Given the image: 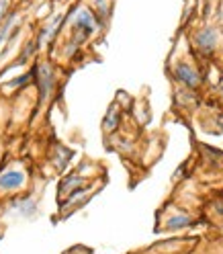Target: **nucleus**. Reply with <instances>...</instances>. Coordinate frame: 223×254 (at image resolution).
<instances>
[{
  "mask_svg": "<svg viewBox=\"0 0 223 254\" xmlns=\"http://www.w3.org/2000/svg\"><path fill=\"white\" fill-rule=\"evenodd\" d=\"M172 76H174V80H176L178 84H182V86L188 88V90H197V88L203 84V78H201L199 70L193 66V64H188V62L174 64Z\"/></svg>",
  "mask_w": 223,
  "mask_h": 254,
  "instance_id": "7ed1b4c3",
  "label": "nucleus"
},
{
  "mask_svg": "<svg viewBox=\"0 0 223 254\" xmlns=\"http://www.w3.org/2000/svg\"><path fill=\"white\" fill-rule=\"evenodd\" d=\"M12 23H14V14L10 12L8 17H6V21L0 25V45L4 43V39L8 37V33H10V29H12Z\"/></svg>",
  "mask_w": 223,
  "mask_h": 254,
  "instance_id": "9d476101",
  "label": "nucleus"
},
{
  "mask_svg": "<svg viewBox=\"0 0 223 254\" xmlns=\"http://www.w3.org/2000/svg\"><path fill=\"white\" fill-rule=\"evenodd\" d=\"M219 92H221V97H223V84H221V88H219Z\"/></svg>",
  "mask_w": 223,
  "mask_h": 254,
  "instance_id": "f8f14e48",
  "label": "nucleus"
},
{
  "mask_svg": "<svg viewBox=\"0 0 223 254\" xmlns=\"http://www.w3.org/2000/svg\"><path fill=\"white\" fill-rule=\"evenodd\" d=\"M8 14H10V0H0V25L6 21Z\"/></svg>",
  "mask_w": 223,
  "mask_h": 254,
  "instance_id": "9b49d317",
  "label": "nucleus"
},
{
  "mask_svg": "<svg viewBox=\"0 0 223 254\" xmlns=\"http://www.w3.org/2000/svg\"><path fill=\"white\" fill-rule=\"evenodd\" d=\"M92 10L97 14L99 23L105 25V21H109L111 17V0H92Z\"/></svg>",
  "mask_w": 223,
  "mask_h": 254,
  "instance_id": "6e6552de",
  "label": "nucleus"
},
{
  "mask_svg": "<svg viewBox=\"0 0 223 254\" xmlns=\"http://www.w3.org/2000/svg\"><path fill=\"white\" fill-rule=\"evenodd\" d=\"M117 123H119V109H117V105H111V109H109V113H107L103 125H105V129L111 133V131L117 129Z\"/></svg>",
  "mask_w": 223,
  "mask_h": 254,
  "instance_id": "1a4fd4ad",
  "label": "nucleus"
},
{
  "mask_svg": "<svg viewBox=\"0 0 223 254\" xmlns=\"http://www.w3.org/2000/svg\"><path fill=\"white\" fill-rule=\"evenodd\" d=\"M70 17H72V29H74V41L76 43H80V41L88 39L90 35H94L99 25H101L94 10L88 6H78L76 10H72Z\"/></svg>",
  "mask_w": 223,
  "mask_h": 254,
  "instance_id": "f257e3e1",
  "label": "nucleus"
},
{
  "mask_svg": "<svg viewBox=\"0 0 223 254\" xmlns=\"http://www.w3.org/2000/svg\"><path fill=\"white\" fill-rule=\"evenodd\" d=\"M195 224V219L190 213H174L172 217L166 219V224H164V230L166 232H176V230H184V228H190Z\"/></svg>",
  "mask_w": 223,
  "mask_h": 254,
  "instance_id": "423d86ee",
  "label": "nucleus"
},
{
  "mask_svg": "<svg viewBox=\"0 0 223 254\" xmlns=\"http://www.w3.org/2000/svg\"><path fill=\"white\" fill-rule=\"evenodd\" d=\"M25 183H27V177L19 168H8L4 172H0V190H2V193L19 190L21 187H25Z\"/></svg>",
  "mask_w": 223,
  "mask_h": 254,
  "instance_id": "39448f33",
  "label": "nucleus"
},
{
  "mask_svg": "<svg viewBox=\"0 0 223 254\" xmlns=\"http://www.w3.org/2000/svg\"><path fill=\"white\" fill-rule=\"evenodd\" d=\"M193 43H195V50H197L203 58H211V56L217 52L219 31H217L213 25H205V27H201V29L195 31Z\"/></svg>",
  "mask_w": 223,
  "mask_h": 254,
  "instance_id": "f03ea898",
  "label": "nucleus"
},
{
  "mask_svg": "<svg viewBox=\"0 0 223 254\" xmlns=\"http://www.w3.org/2000/svg\"><path fill=\"white\" fill-rule=\"evenodd\" d=\"M84 187V179L78 177V174H70V177H66L61 183H59V197L66 199V193L68 195H74L76 190H80Z\"/></svg>",
  "mask_w": 223,
  "mask_h": 254,
  "instance_id": "0eeeda50",
  "label": "nucleus"
},
{
  "mask_svg": "<svg viewBox=\"0 0 223 254\" xmlns=\"http://www.w3.org/2000/svg\"><path fill=\"white\" fill-rule=\"evenodd\" d=\"M33 76H35V82L39 88V97H41V101H45L47 94L54 88V72L50 68V64H37V68H33Z\"/></svg>",
  "mask_w": 223,
  "mask_h": 254,
  "instance_id": "20e7f679",
  "label": "nucleus"
}]
</instances>
